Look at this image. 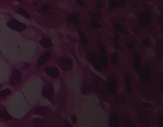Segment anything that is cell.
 Here are the masks:
<instances>
[{
  "instance_id": "1",
  "label": "cell",
  "mask_w": 163,
  "mask_h": 127,
  "mask_svg": "<svg viewBox=\"0 0 163 127\" xmlns=\"http://www.w3.org/2000/svg\"><path fill=\"white\" fill-rule=\"evenodd\" d=\"M7 25L10 28V29L17 31V32H23V31L26 29V25H24L23 23H21L19 20H17V19H10V20H8Z\"/></svg>"
},
{
  "instance_id": "2",
  "label": "cell",
  "mask_w": 163,
  "mask_h": 127,
  "mask_svg": "<svg viewBox=\"0 0 163 127\" xmlns=\"http://www.w3.org/2000/svg\"><path fill=\"white\" fill-rule=\"evenodd\" d=\"M138 19H139V25H140V27H147V25H149V23H151V13H149L148 10L140 13L139 17H138Z\"/></svg>"
},
{
  "instance_id": "3",
  "label": "cell",
  "mask_w": 163,
  "mask_h": 127,
  "mask_svg": "<svg viewBox=\"0 0 163 127\" xmlns=\"http://www.w3.org/2000/svg\"><path fill=\"white\" fill-rule=\"evenodd\" d=\"M21 80H22V74H21V71H18V70H14V71L12 73V75H10V80H9L10 85H13V87L18 85V84L21 83Z\"/></svg>"
},
{
  "instance_id": "4",
  "label": "cell",
  "mask_w": 163,
  "mask_h": 127,
  "mask_svg": "<svg viewBox=\"0 0 163 127\" xmlns=\"http://www.w3.org/2000/svg\"><path fill=\"white\" fill-rule=\"evenodd\" d=\"M59 65L61 66L63 70H65V71H68V70H70L72 66H73V60L70 57H61L59 60Z\"/></svg>"
},
{
  "instance_id": "5",
  "label": "cell",
  "mask_w": 163,
  "mask_h": 127,
  "mask_svg": "<svg viewBox=\"0 0 163 127\" xmlns=\"http://www.w3.org/2000/svg\"><path fill=\"white\" fill-rule=\"evenodd\" d=\"M116 88H117V83H116V79L114 76H110L107 80V89H108V93L111 94H115L116 93Z\"/></svg>"
},
{
  "instance_id": "6",
  "label": "cell",
  "mask_w": 163,
  "mask_h": 127,
  "mask_svg": "<svg viewBox=\"0 0 163 127\" xmlns=\"http://www.w3.org/2000/svg\"><path fill=\"white\" fill-rule=\"evenodd\" d=\"M98 60H100L103 70L106 71V70H107V53H106V51H105L103 47H100V59Z\"/></svg>"
},
{
  "instance_id": "7",
  "label": "cell",
  "mask_w": 163,
  "mask_h": 127,
  "mask_svg": "<svg viewBox=\"0 0 163 127\" xmlns=\"http://www.w3.org/2000/svg\"><path fill=\"white\" fill-rule=\"evenodd\" d=\"M42 95L46 98V99H51L52 95H54V88L51 84H46L42 89Z\"/></svg>"
},
{
  "instance_id": "8",
  "label": "cell",
  "mask_w": 163,
  "mask_h": 127,
  "mask_svg": "<svg viewBox=\"0 0 163 127\" xmlns=\"http://www.w3.org/2000/svg\"><path fill=\"white\" fill-rule=\"evenodd\" d=\"M140 79L144 81V83H149L151 81V70H149L148 66H144L142 73H140Z\"/></svg>"
},
{
  "instance_id": "9",
  "label": "cell",
  "mask_w": 163,
  "mask_h": 127,
  "mask_svg": "<svg viewBox=\"0 0 163 127\" xmlns=\"http://www.w3.org/2000/svg\"><path fill=\"white\" fill-rule=\"evenodd\" d=\"M36 7H37L38 11H41V13H46V14L54 13V9L50 5H46V4H42V3H36Z\"/></svg>"
},
{
  "instance_id": "10",
  "label": "cell",
  "mask_w": 163,
  "mask_h": 127,
  "mask_svg": "<svg viewBox=\"0 0 163 127\" xmlns=\"http://www.w3.org/2000/svg\"><path fill=\"white\" fill-rule=\"evenodd\" d=\"M50 56H51L50 51H46V52H44L42 55L40 56V59L37 60V66H42L45 62H47V61H49V59H50Z\"/></svg>"
},
{
  "instance_id": "11",
  "label": "cell",
  "mask_w": 163,
  "mask_h": 127,
  "mask_svg": "<svg viewBox=\"0 0 163 127\" xmlns=\"http://www.w3.org/2000/svg\"><path fill=\"white\" fill-rule=\"evenodd\" d=\"M134 70L137 73H139V70H140V65H142V61H140V55L139 53H134Z\"/></svg>"
},
{
  "instance_id": "12",
  "label": "cell",
  "mask_w": 163,
  "mask_h": 127,
  "mask_svg": "<svg viewBox=\"0 0 163 127\" xmlns=\"http://www.w3.org/2000/svg\"><path fill=\"white\" fill-rule=\"evenodd\" d=\"M45 70H46V74H47L49 76H51V78H58V76H59V70H58L56 67L49 66V67H46Z\"/></svg>"
},
{
  "instance_id": "13",
  "label": "cell",
  "mask_w": 163,
  "mask_h": 127,
  "mask_svg": "<svg viewBox=\"0 0 163 127\" xmlns=\"http://www.w3.org/2000/svg\"><path fill=\"white\" fill-rule=\"evenodd\" d=\"M120 125V117L117 115H111L110 116V126L111 127H117Z\"/></svg>"
},
{
  "instance_id": "14",
  "label": "cell",
  "mask_w": 163,
  "mask_h": 127,
  "mask_svg": "<svg viewBox=\"0 0 163 127\" xmlns=\"http://www.w3.org/2000/svg\"><path fill=\"white\" fill-rule=\"evenodd\" d=\"M40 45L42 46V47H45V48H49V47H51V46H52V42H51V39H50V38L44 37V38H41V41H40Z\"/></svg>"
},
{
  "instance_id": "15",
  "label": "cell",
  "mask_w": 163,
  "mask_h": 127,
  "mask_svg": "<svg viewBox=\"0 0 163 127\" xmlns=\"http://www.w3.org/2000/svg\"><path fill=\"white\" fill-rule=\"evenodd\" d=\"M0 118L4 120V121H12V116L8 113V112L5 109H0Z\"/></svg>"
},
{
  "instance_id": "16",
  "label": "cell",
  "mask_w": 163,
  "mask_h": 127,
  "mask_svg": "<svg viewBox=\"0 0 163 127\" xmlns=\"http://www.w3.org/2000/svg\"><path fill=\"white\" fill-rule=\"evenodd\" d=\"M125 87H126V92L128 93H131V80H130V76L126 74L125 75Z\"/></svg>"
},
{
  "instance_id": "17",
  "label": "cell",
  "mask_w": 163,
  "mask_h": 127,
  "mask_svg": "<svg viewBox=\"0 0 163 127\" xmlns=\"http://www.w3.org/2000/svg\"><path fill=\"white\" fill-rule=\"evenodd\" d=\"M68 22H69V23H73V24H75V25H78V24L80 23L79 18H78L77 16H69V17H68Z\"/></svg>"
},
{
  "instance_id": "18",
  "label": "cell",
  "mask_w": 163,
  "mask_h": 127,
  "mask_svg": "<svg viewBox=\"0 0 163 127\" xmlns=\"http://www.w3.org/2000/svg\"><path fill=\"white\" fill-rule=\"evenodd\" d=\"M17 13H18V14H21V16H23V17H24V18H27V19H30V18H31L30 13L27 11V10H24V9H22V8H18V9H17Z\"/></svg>"
},
{
  "instance_id": "19",
  "label": "cell",
  "mask_w": 163,
  "mask_h": 127,
  "mask_svg": "<svg viewBox=\"0 0 163 127\" xmlns=\"http://www.w3.org/2000/svg\"><path fill=\"white\" fill-rule=\"evenodd\" d=\"M78 34H79V38H80V42H82V45H84V46H87V45H88V39L86 38L84 33L82 32V31H79V32H78Z\"/></svg>"
},
{
  "instance_id": "20",
  "label": "cell",
  "mask_w": 163,
  "mask_h": 127,
  "mask_svg": "<svg viewBox=\"0 0 163 127\" xmlns=\"http://www.w3.org/2000/svg\"><path fill=\"white\" fill-rule=\"evenodd\" d=\"M87 57H88V61H89V62H92L93 65L98 62V57H97L96 55H93V53H88Z\"/></svg>"
},
{
  "instance_id": "21",
  "label": "cell",
  "mask_w": 163,
  "mask_h": 127,
  "mask_svg": "<svg viewBox=\"0 0 163 127\" xmlns=\"http://www.w3.org/2000/svg\"><path fill=\"white\" fill-rule=\"evenodd\" d=\"M91 90H92V87H91V85H88V84H86V85L82 87V94H84V95L89 94V93H91Z\"/></svg>"
},
{
  "instance_id": "22",
  "label": "cell",
  "mask_w": 163,
  "mask_h": 127,
  "mask_svg": "<svg viewBox=\"0 0 163 127\" xmlns=\"http://www.w3.org/2000/svg\"><path fill=\"white\" fill-rule=\"evenodd\" d=\"M46 112H47V108L46 107H38V108H36V113L37 115H46Z\"/></svg>"
},
{
  "instance_id": "23",
  "label": "cell",
  "mask_w": 163,
  "mask_h": 127,
  "mask_svg": "<svg viewBox=\"0 0 163 127\" xmlns=\"http://www.w3.org/2000/svg\"><path fill=\"white\" fill-rule=\"evenodd\" d=\"M117 59H119V55H117V53H111L110 61H111L112 65H116V64H117Z\"/></svg>"
},
{
  "instance_id": "24",
  "label": "cell",
  "mask_w": 163,
  "mask_h": 127,
  "mask_svg": "<svg viewBox=\"0 0 163 127\" xmlns=\"http://www.w3.org/2000/svg\"><path fill=\"white\" fill-rule=\"evenodd\" d=\"M91 18H92V20H100L102 18V16H101L100 11H97V13H92L91 14Z\"/></svg>"
},
{
  "instance_id": "25",
  "label": "cell",
  "mask_w": 163,
  "mask_h": 127,
  "mask_svg": "<svg viewBox=\"0 0 163 127\" xmlns=\"http://www.w3.org/2000/svg\"><path fill=\"white\" fill-rule=\"evenodd\" d=\"M9 94H10V89H3V90H0V98L8 97Z\"/></svg>"
},
{
  "instance_id": "26",
  "label": "cell",
  "mask_w": 163,
  "mask_h": 127,
  "mask_svg": "<svg viewBox=\"0 0 163 127\" xmlns=\"http://www.w3.org/2000/svg\"><path fill=\"white\" fill-rule=\"evenodd\" d=\"M91 27H92V29H97V28H101L100 23L97 20H91Z\"/></svg>"
},
{
  "instance_id": "27",
  "label": "cell",
  "mask_w": 163,
  "mask_h": 127,
  "mask_svg": "<svg viewBox=\"0 0 163 127\" xmlns=\"http://www.w3.org/2000/svg\"><path fill=\"white\" fill-rule=\"evenodd\" d=\"M116 8V3L115 0H108V10H112Z\"/></svg>"
},
{
  "instance_id": "28",
  "label": "cell",
  "mask_w": 163,
  "mask_h": 127,
  "mask_svg": "<svg viewBox=\"0 0 163 127\" xmlns=\"http://www.w3.org/2000/svg\"><path fill=\"white\" fill-rule=\"evenodd\" d=\"M114 27L116 28V31H119V32H124L125 31V28L122 27L121 24H119V23H114Z\"/></svg>"
},
{
  "instance_id": "29",
  "label": "cell",
  "mask_w": 163,
  "mask_h": 127,
  "mask_svg": "<svg viewBox=\"0 0 163 127\" xmlns=\"http://www.w3.org/2000/svg\"><path fill=\"white\" fill-rule=\"evenodd\" d=\"M115 3H116V8H122L125 5V0H115Z\"/></svg>"
},
{
  "instance_id": "30",
  "label": "cell",
  "mask_w": 163,
  "mask_h": 127,
  "mask_svg": "<svg viewBox=\"0 0 163 127\" xmlns=\"http://www.w3.org/2000/svg\"><path fill=\"white\" fill-rule=\"evenodd\" d=\"M96 8H97V10H101V9L103 8V3H102V0H97V2H96Z\"/></svg>"
},
{
  "instance_id": "31",
  "label": "cell",
  "mask_w": 163,
  "mask_h": 127,
  "mask_svg": "<svg viewBox=\"0 0 163 127\" xmlns=\"http://www.w3.org/2000/svg\"><path fill=\"white\" fill-rule=\"evenodd\" d=\"M158 125H159L161 127H163V113H161V115L158 116Z\"/></svg>"
},
{
  "instance_id": "32",
  "label": "cell",
  "mask_w": 163,
  "mask_h": 127,
  "mask_svg": "<svg viewBox=\"0 0 163 127\" xmlns=\"http://www.w3.org/2000/svg\"><path fill=\"white\" fill-rule=\"evenodd\" d=\"M124 126H125V127H134L135 125H134V122H130V121H125V122H124Z\"/></svg>"
},
{
  "instance_id": "33",
  "label": "cell",
  "mask_w": 163,
  "mask_h": 127,
  "mask_svg": "<svg viewBox=\"0 0 163 127\" xmlns=\"http://www.w3.org/2000/svg\"><path fill=\"white\" fill-rule=\"evenodd\" d=\"M121 102H124V97H122V95L117 97V101H116V103H117V104H121Z\"/></svg>"
},
{
  "instance_id": "34",
  "label": "cell",
  "mask_w": 163,
  "mask_h": 127,
  "mask_svg": "<svg viewBox=\"0 0 163 127\" xmlns=\"http://www.w3.org/2000/svg\"><path fill=\"white\" fill-rule=\"evenodd\" d=\"M158 90H159V92L163 90V78L161 79V83H159V85H158Z\"/></svg>"
},
{
  "instance_id": "35",
  "label": "cell",
  "mask_w": 163,
  "mask_h": 127,
  "mask_svg": "<svg viewBox=\"0 0 163 127\" xmlns=\"http://www.w3.org/2000/svg\"><path fill=\"white\" fill-rule=\"evenodd\" d=\"M77 4L80 5V7H86V3H84V2H82V0H77Z\"/></svg>"
},
{
  "instance_id": "36",
  "label": "cell",
  "mask_w": 163,
  "mask_h": 127,
  "mask_svg": "<svg viewBox=\"0 0 163 127\" xmlns=\"http://www.w3.org/2000/svg\"><path fill=\"white\" fill-rule=\"evenodd\" d=\"M114 39H115V45H116V47L119 48V37H117V36H114Z\"/></svg>"
},
{
  "instance_id": "37",
  "label": "cell",
  "mask_w": 163,
  "mask_h": 127,
  "mask_svg": "<svg viewBox=\"0 0 163 127\" xmlns=\"http://www.w3.org/2000/svg\"><path fill=\"white\" fill-rule=\"evenodd\" d=\"M158 23H159L161 25H163V14H161V16H159V19H158Z\"/></svg>"
},
{
  "instance_id": "38",
  "label": "cell",
  "mask_w": 163,
  "mask_h": 127,
  "mask_svg": "<svg viewBox=\"0 0 163 127\" xmlns=\"http://www.w3.org/2000/svg\"><path fill=\"white\" fill-rule=\"evenodd\" d=\"M143 43H144L145 46H149V45H151V42H149V39H148V38H145V39L143 41Z\"/></svg>"
},
{
  "instance_id": "39",
  "label": "cell",
  "mask_w": 163,
  "mask_h": 127,
  "mask_svg": "<svg viewBox=\"0 0 163 127\" xmlns=\"http://www.w3.org/2000/svg\"><path fill=\"white\" fill-rule=\"evenodd\" d=\"M126 46H128L130 50H133V48H134V43H131V42H128V43H126Z\"/></svg>"
},
{
  "instance_id": "40",
  "label": "cell",
  "mask_w": 163,
  "mask_h": 127,
  "mask_svg": "<svg viewBox=\"0 0 163 127\" xmlns=\"http://www.w3.org/2000/svg\"><path fill=\"white\" fill-rule=\"evenodd\" d=\"M70 120H72V122H73V123H77V117H75V116H72V117H70Z\"/></svg>"
},
{
  "instance_id": "41",
  "label": "cell",
  "mask_w": 163,
  "mask_h": 127,
  "mask_svg": "<svg viewBox=\"0 0 163 127\" xmlns=\"http://www.w3.org/2000/svg\"><path fill=\"white\" fill-rule=\"evenodd\" d=\"M143 107L148 108V107H151V104H149V103H143Z\"/></svg>"
},
{
  "instance_id": "42",
  "label": "cell",
  "mask_w": 163,
  "mask_h": 127,
  "mask_svg": "<svg viewBox=\"0 0 163 127\" xmlns=\"http://www.w3.org/2000/svg\"><path fill=\"white\" fill-rule=\"evenodd\" d=\"M18 2H22V0H18Z\"/></svg>"
}]
</instances>
